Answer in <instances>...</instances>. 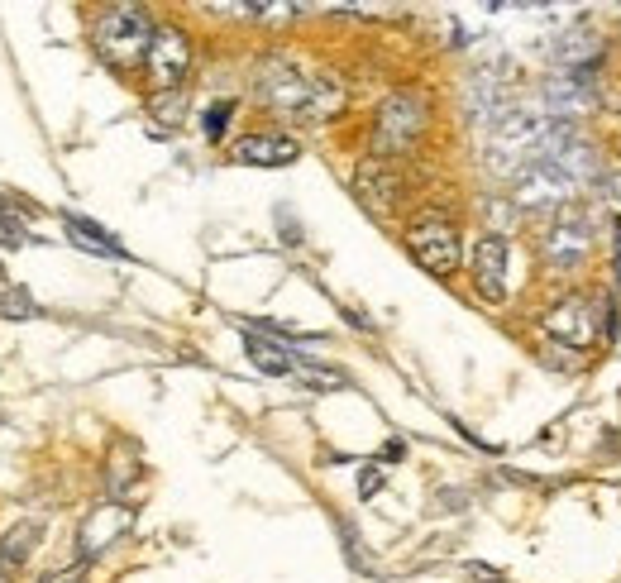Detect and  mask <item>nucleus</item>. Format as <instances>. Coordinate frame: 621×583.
<instances>
[{
	"mask_svg": "<svg viewBox=\"0 0 621 583\" xmlns=\"http://www.w3.org/2000/svg\"><path fill=\"white\" fill-rule=\"evenodd\" d=\"M473 287L483 302L507 297V239L502 235H483L473 244Z\"/></svg>",
	"mask_w": 621,
	"mask_h": 583,
	"instance_id": "nucleus-9",
	"label": "nucleus"
},
{
	"mask_svg": "<svg viewBox=\"0 0 621 583\" xmlns=\"http://www.w3.org/2000/svg\"><path fill=\"white\" fill-rule=\"evenodd\" d=\"M263 101L287 110V115H306V120H325L344 106V91L330 77H311L301 72L292 58H268L263 63Z\"/></svg>",
	"mask_w": 621,
	"mask_h": 583,
	"instance_id": "nucleus-1",
	"label": "nucleus"
},
{
	"mask_svg": "<svg viewBox=\"0 0 621 583\" xmlns=\"http://www.w3.org/2000/svg\"><path fill=\"white\" fill-rule=\"evenodd\" d=\"M588 149H564L559 158H545V163H536L531 173L516 182V201H526L531 211H545V206H564L569 196L579 192L583 182H588Z\"/></svg>",
	"mask_w": 621,
	"mask_h": 583,
	"instance_id": "nucleus-2",
	"label": "nucleus"
},
{
	"mask_svg": "<svg viewBox=\"0 0 621 583\" xmlns=\"http://www.w3.org/2000/svg\"><path fill=\"white\" fill-rule=\"evenodd\" d=\"M230 115H235V101H220V106L206 110V139H220L225 125H230Z\"/></svg>",
	"mask_w": 621,
	"mask_h": 583,
	"instance_id": "nucleus-17",
	"label": "nucleus"
},
{
	"mask_svg": "<svg viewBox=\"0 0 621 583\" xmlns=\"http://www.w3.org/2000/svg\"><path fill=\"white\" fill-rule=\"evenodd\" d=\"M187 67H192V44H187V34L182 29H158L153 34V48H149V72H153V87L158 91H177L182 87V77H187Z\"/></svg>",
	"mask_w": 621,
	"mask_h": 583,
	"instance_id": "nucleus-6",
	"label": "nucleus"
},
{
	"mask_svg": "<svg viewBox=\"0 0 621 583\" xmlns=\"http://www.w3.org/2000/svg\"><path fill=\"white\" fill-rule=\"evenodd\" d=\"M43 583H82V569H63V574H43Z\"/></svg>",
	"mask_w": 621,
	"mask_h": 583,
	"instance_id": "nucleus-19",
	"label": "nucleus"
},
{
	"mask_svg": "<svg viewBox=\"0 0 621 583\" xmlns=\"http://www.w3.org/2000/svg\"><path fill=\"white\" fill-rule=\"evenodd\" d=\"M407 249L430 278H450L454 268H459V230H454L445 216L416 220V225L407 230Z\"/></svg>",
	"mask_w": 621,
	"mask_h": 583,
	"instance_id": "nucleus-5",
	"label": "nucleus"
},
{
	"mask_svg": "<svg viewBox=\"0 0 621 583\" xmlns=\"http://www.w3.org/2000/svg\"><path fill=\"white\" fill-rule=\"evenodd\" d=\"M354 192H359V201H364L373 216H387L397 206V196H402V182H397V173L387 163H364L354 173Z\"/></svg>",
	"mask_w": 621,
	"mask_h": 583,
	"instance_id": "nucleus-11",
	"label": "nucleus"
},
{
	"mask_svg": "<svg viewBox=\"0 0 621 583\" xmlns=\"http://www.w3.org/2000/svg\"><path fill=\"white\" fill-rule=\"evenodd\" d=\"M153 29L149 15L139 5H115L96 20V48L106 53L110 63L134 67V63H149V48H153Z\"/></svg>",
	"mask_w": 621,
	"mask_h": 583,
	"instance_id": "nucleus-3",
	"label": "nucleus"
},
{
	"mask_svg": "<svg viewBox=\"0 0 621 583\" xmlns=\"http://www.w3.org/2000/svg\"><path fill=\"white\" fill-rule=\"evenodd\" d=\"M0 287H5V263H0Z\"/></svg>",
	"mask_w": 621,
	"mask_h": 583,
	"instance_id": "nucleus-21",
	"label": "nucleus"
},
{
	"mask_svg": "<svg viewBox=\"0 0 621 583\" xmlns=\"http://www.w3.org/2000/svg\"><path fill=\"white\" fill-rule=\"evenodd\" d=\"M129 526H134V512H129L125 502H106V507H96L91 517L82 521V536H77V550H82V560H96V555H106L115 540L125 536Z\"/></svg>",
	"mask_w": 621,
	"mask_h": 583,
	"instance_id": "nucleus-8",
	"label": "nucleus"
},
{
	"mask_svg": "<svg viewBox=\"0 0 621 583\" xmlns=\"http://www.w3.org/2000/svg\"><path fill=\"white\" fill-rule=\"evenodd\" d=\"M235 158L249 163V168H282V163H297L301 144L292 134H249L235 144Z\"/></svg>",
	"mask_w": 621,
	"mask_h": 583,
	"instance_id": "nucleus-10",
	"label": "nucleus"
},
{
	"mask_svg": "<svg viewBox=\"0 0 621 583\" xmlns=\"http://www.w3.org/2000/svg\"><path fill=\"white\" fill-rule=\"evenodd\" d=\"M545 330H550L555 340H564V345L588 349L598 340V311H593L588 297H564L559 306L545 311Z\"/></svg>",
	"mask_w": 621,
	"mask_h": 583,
	"instance_id": "nucleus-7",
	"label": "nucleus"
},
{
	"mask_svg": "<svg viewBox=\"0 0 621 583\" xmlns=\"http://www.w3.org/2000/svg\"><path fill=\"white\" fill-rule=\"evenodd\" d=\"M244 349H249V359H254L263 373H278V378H297L301 368H306V359H301L297 349L268 340L263 330H244Z\"/></svg>",
	"mask_w": 621,
	"mask_h": 583,
	"instance_id": "nucleus-12",
	"label": "nucleus"
},
{
	"mask_svg": "<svg viewBox=\"0 0 621 583\" xmlns=\"http://www.w3.org/2000/svg\"><path fill=\"white\" fill-rule=\"evenodd\" d=\"M0 316H5V321H34V316H39V306H34L29 292L15 287V292H0Z\"/></svg>",
	"mask_w": 621,
	"mask_h": 583,
	"instance_id": "nucleus-16",
	"label": "nucleus"
},
{
	"mask_svg": "<svg viewBox=\"0 0 621 583\" xmlns=\"http://www.w3.org/2000/svg\"><path fill=\"white\" fill-rule=\"evenodd\" d=\"M378 488H383V469H373V464H368L364 474H359V497H373Z\"/></svg>",
	"mask_w": 621,
	"mask_h": 583,
	"instance_id": "nucleus-18",
	"label": "nucleus"
},
{
	"mask_svg": "<svg viewBox=\"0 0 621 583\" xmlns=\"http://www.w3.org/2000/svg\"><path fill=\"white\" fill-rule=\"evenodd\" d=\"M421 134H426V101L416 91H392L378 106V120H373V149L407 153Z\"/></svg>",
	"mask_w": 621,
	"mask_h": 583,
	"instance_id": "nucleus-4",
	"label": "nucleus"
},
{
	"mask_svg": "<svg viewBox=\"0 0 621 583\" xmlns=\"http://www.w3.org/2000/svg\"><path fill=\"white\" fill-rule=\"evenodd\" d=\"M612 239H617V259L612 263H617V287H621V220H612Z\"/></svg>",
	"mask_w": 621,
	"mask_h": 583,
	"instance_id": "nucleus-20",
	"label": "nucleus"
},
{
	"mask_svg": "<svg viewBox=\"0 0 621 583\" xmlns=\"http://www.w3.org/2000/svg\"><path fill=\"white\" fill-rule=\"evenodd\" d=\"M34 540H39V521H20L10 536L0 540V560H5V564H24V560H29V550H34Z\"/></svg>",
	"mask_w": 621,
	"mask_h": 583,
	"instance_id": "nucleus-15",
	"label": "nucleus"
},
{
	"mask_svg": "<svg viewBox=\"0 0 621 583\" xmlns=\"http://www.w3.org/2000/svg\"><path fill=\"white\" fill-rule=\"evenodd\" d=\"M583 254H588V225L583 220H559V230L550 235V259L579 263Z\"/></svg>",
	"mask_w": 621,
	"mask_h": 583,
	"instance_id": "nucleus-13",
	"label": "nucleus"
},
{
	"mask_svg": "<svg viewBox=\"0 0 621 583\" xmlns=\"http://www.w3.org/2000/svg\"><path fill=\"white\" fill-rule=\"evenodd\" d=\"M67 230H72V239H77L82 249H96V254H110V259H125V249H120L115 235H106L101 225H91V220H82V216H67Z\"/></svg>",
	"mask_w": 621,
	"mask_h": 583,
	"instance_id": "nucleus-14",
	"label": "nucleus"
}]
</instances>
